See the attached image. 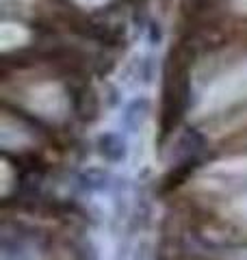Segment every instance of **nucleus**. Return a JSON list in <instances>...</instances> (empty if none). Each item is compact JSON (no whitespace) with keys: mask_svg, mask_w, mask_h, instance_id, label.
Returning <instances> with one entry per match:
<instances>
[]
</instances>
